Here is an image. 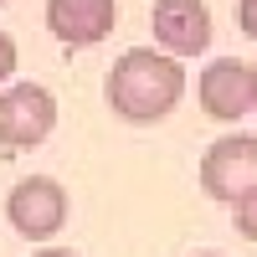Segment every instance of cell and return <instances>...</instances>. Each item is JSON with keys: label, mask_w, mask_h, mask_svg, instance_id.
<instances>
[{"label": "cell", "mask_w": 257, "mask_h": 257, "mask_svg": "<svg viewBox=\"0 0 257 257\" xmlns=\"http://www.w3.org/2000/svg\"><path fill=\"white\" fill-rule=\"evenodd\" d=\"M103 98L123 123H160L185 98V67L160 47H128L103 77Z\"/></svg>", "instance_id": "obj_1"}, {"label": "cell", "mask_w": 257, "mask_h": 257, "mask_svg": "<svg viewBox=\"0 0 257 257\" xmlns=\"http://www.w3.org/2000/svg\"><path fill=\"white\" fill-rule=\"evenodd\" d=\"M57 128V98L41 82H16V88L0 93V149H36L47 144Z\"/></svg>", "instance_id": "obj_2"}, {"label": "cell", "mask_w": 257, "mask_h": 257, "mask_svg": "<svg viewBox=\"0 0 257 257\" xmlns=\"http://www.w3.org/2000/svg\"><path fill=\"white\" fill-rule=\"evenodd\" d=\"M201 190L211 201H242L257 190V134H221L201 155Z\"/></svg>", "instance_id": "obj_3"}, {"label": "cell", "mask_w": 257, "mask_h": 257, "mask_svg": "<svg viewBox=\"0 0 257 257\" xmlns=\"http://www.w3.org/2000/svg\"><path fill=\"white\" fill-rule=\"evenodd\" d=\"M6 216L26 242H52L67 226V190L52 175H26L11 196H6Z\"/></svg>", "instance_id": "obj_4"}, {"label": "cell", "mask_w": 257, "mask_h": 257, "mask_svg": "<svg viewBox=\"0 0 257 257\" xmlns=\"http://www.w3.org/2000/svg\"><path fill=\"white\" fill-rule=\"evenodd\" d=\"M196 98H201V113H206V118L237 123L242 113H252V103H257L252 62H242V57H216L211 67H201V77H196Z\"/></svg>", "instance_id": "obj_5"}, {"label": "cell", "mask_w": 257, "mask_h": 257, "mask_svg": "<svg viewBox=\"0 0 257 257\" xmlns=\"http://www.w3.org/2000/svg\"><path fill=\"white\" fill-rule=\"evenodd\" d=\"M149 26H155V41L165 57H201L211 47V6L206 0H155L149 11Z\"/></svg>", "instance_id": "obj_6"}, {"label": "cell", "mask_w": 257, "mask_h": 257, "mask_svg": "<svg viewBox=\"0 0 257 257\" xmlns=\"http://www.w3.org/2000/svg\"><path fill=\"white\" fill-rule=\"evenodd\" d=\"M47 26L62 47H98L118 26V0H47Z\"/></svg>", "instance_id": "obj_7"}, {"label": "cell", "mask_w": 257, "mask_h": 257, "mask_svg": "<svg viewBox=\"0 0 257 257\" xmlns=\"http://www.w3.org/2000/svg\"><path fill=\"white\" fill-rule=\"evenodd\" d=\"M231 221H237V231L247 242H257V190L242 196V201H231Z\"/></svg>", "instance_id": "obj_8"}, {"label": "cell", "mask_w": 257, "mask_h": 257, "mask_svg": "<svg viewBox=\"0 0 257 257\" xmlns=\"http://www.w3.org/2000/svg\"><path fill=\"white\" fill-rule=\"evenodd\" d=\"M16 62H21V52H16V36H11V31H0V82H6V77L16 72Z\"/></svg>", "instance_id": "obj_9"}, {"label": "cell", "mask_w": 257, "mask_h": 257, "mask_svg": "<svg viewBox=\"0 0 257 257\" xmlns=\"http://www.w3.org/2000/svg\"><path fill=\"white\" fill-rule=\"evenodd\" d=\"M237 26L257 41V0H237Z\"/></svg>", "instance_id": "obj_10"}, {"label": "cell", "mask_w": 257, "mask_h": 257, "mask_svg": "<svg viewBox=\"0 0 257 257\" xmlns=\"http://www.w3.org/2000/svg\"><path fill=\"white\" fill-rule=\"evenodd\" d=\"M31 257H77V252H67V247H41V252H31Z\"/></svg>", "instance_id": "obj_11"}, {"label": "cell", "mask_w": 257, "mask_h": 257, "mask_svg": "<svg viewBox=\"0 0 257 257\" xmlns=\"http://www.w3.org/2000/svg\"><path fill=\"white\" fill-rule=\"evenodd\" d=\"M252 88H257V62H252ZM252 108H257V103H252Z\"/></svg>", "instance_id": "obj_12"}, {"label": "cell", "mask_w": 257, "mask_h": 257, "mask_svg": "<svg viewBox=\"0 0 257 257\" xmlns=\"http://www.w3.org/2000/svg\"><path fill=\"white\" fill-rule=\"evenodd\" d=\"M196 257H221V252H196Z\"/></svg>", "instance_id": "obj_13"}, {"label": "cell", "mask_w": 257, "mask_h": 257, "mask_svg": "<svg viewBox=\"0 0 257 257\" xmlns=\"http://www.w3.org/2000/svg\"><path fill=\"white\" fill-rule=\"evenodd\" d=\"M0 6H11V0H0Z\"/></svg>", "instance_id": "obj_14"}]
</instances>
